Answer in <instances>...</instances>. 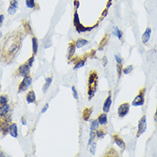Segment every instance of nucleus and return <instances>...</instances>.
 Instances as JSON below:
<instances>
[{"mask_svg": "<svg viewBox=\"0 0 157 157\" xmlns=\"http://www.w3.org/2000/svg\"><path fill=\"white\" fill-rule=\"evenodd\" d=\"M111 104H112V93H111V90H109L108 91V96L105 98L104 102H103V106H102L103 113H106L107 114V113L109 112Z\"/></svg>", "mask_w": 157, "mask_h": 157, "instance_id": "obj_11", "label": "nucleus"}, {"mask_svg": "<svg viewBox=\"0 0 157 157\" xmlns=\"http://www.w3.org/2000/svg\"><path fill=\"white\" fill-rule=\"evenodd\" d=\"M109 39V35L108 34H105L103 36V38L102 39V40L99 42V45H98V51H103L104 47L106 46V45L108 44Z\"/></svg>", "mask_w": 157, "mask_h": 157, "instance_id": "obj_21", "label": "nucleus"}, {"mask_svg": "<svg viewBox=\"0 0 157 157\" xmlns=\"http://www.w3.org/2000/svg\"><path fill=\"white\" fill-rule=\"evenodd\" d=\"M112 1H113V0H108V3H112Z\"/></svg>", "mask_w": 157, "mask_h": 157, "instance_id": "obj_46", "label": "nucleus"}, {"mask_svg": "<svg viewBox=\"0 0 157 157\" xmlns=\"http://www.w3.org/2000/svg\"><path fill=\"white\" fill-rule=\"evenodd\" d=\"M154 120L156 121V123H157V108L156 110V113H155V115H154Z\"/></svg>", "mask_w": 157, "mask_h": 157, "instance_id": "obj_44", "label": "nucleus"}, {"mask_svg": "<svg viewBox=\"0 0 157 157\" xmlns=\"http://www.w3.org/2000/svg\"><path fill=\"white\" fill-rule=\"evenodd\" d=\"M96 132L94 131H90V137H89V140H88V146H90V144L94 142L95 138H96Z\"/></svg>", "mask_w": 157, "mask_h": 157, "instance_id": "obj_29", "label": "nucleus"}, {"mask_svg": "<svg viewBox=\"0 0 157 157\" xmlns=\"http://www.w3.org/2000/svg\"><path fill=\"white\" fill-rule=\"evenodd\" d=\"M147 129V119L145 115H143L139 121H138V132H137V138H139L143 133L145 132Z\"/></svg>", "mask_w": 157, "mask_h": 157, "instance_id": "obj_9", "label": "nucleus"}, {"mask_svg": "<svg viewBox=\"0 0 157 157\" xmlns=\"http://www.w3.org/2000/svg\"><path fill=\"white\" fill-rule=\"evenodd\" d=\"M96 51L95 50H91L89 53H88V57L89 58H95L96 57Z\"/></svg>", "mask_w": 157, "mask_h": 157, "instance_id": "obj_37", "label": "nucleus"}, {"mask_svg": "<svg viewBox=\"0 0 157 157\" xmlns=\"http://www.w3.org/2000/svg\"><path fill=\"white\" fill-rule=\"evenodd\" d=\"M0 157H7V156L4 155V153H3V151H1V150H0Z\"/></svg>", "mask_w": 157, "mask_h": 157, "instance_id": "obj_45", "label": "nucleus"}, {"mask_svg": "<svg viewBox=\"0 0 157 157\" xmlns=\"http://www.w3.org/2000/svg\"><path fill=\"white\" fill-rule=\"evenodd\" d=\"M96 142H93L90 146V153L94 156L96 154Z\"/></svg>", "mask_w": 157, "mask_h": 157, "instance_id": "obj_33", "label": "nucleus"}, {"mask_svg": "<svg viewBox=\"0 0 157 157\" xmlns=\"http://www.w3.org/2000/svg\"><path fill=\"white\" fill-rule=\"evenodd\" d=\"M34 60H35V56H33V55L32 57H30L28 58V60H27V61L26 63H27L28 64V66H29V67L31 68V67H32V66L33 65Z\"/></svg>", "mask_w": 157, "mask_h": 157, "instance_id": "obj_35", "label": "nucleus"}, {"mask_svg": "<svg viewBox=\"0 0 157 157\" xmlns=\"http://www.w3.org/2000/svg\"><path fill=\"white\" fill-rule=\"evenodd\" d=\"M104 157H107V156H104Z\"/></svg>", "mask_w": 157, "mask_h": 157, "instance_id": "obj_48", "label": "nucleus"}, {"mask_svg": "<svg viewBox=\"0 0 157 157\" xmlns=\"http://www.w3.org/2000/svg\"><path fill=\"white\" fill-rule=\"evenodd\" d=\"M26 100H27V102L31 104V103H36V94L34 92L33 90H29L26 95Z\"/></svg>", "mask_w": 157, "mask_h": 157, "instance_id": "obj_13", "label": "nucleus"}, {"mask_svg": "<svg viewBox=\"0 0 157 157\" xmlns=\"http://www.w3.org/2000/svg\"><path fill=\"white\" fill-rule=\"evenodd\" d=\"M116 71H117V77L120 79L121 77V75L123 74V67L122 64H117L116 65Z\"/></svg>", "mask_w": 157, "mask_h": 157, "instance_id": "obj_30", "label": "nucleus"}, {"mask_svg": "<svg viewBox=\"0 0 157 157\" xmlns=\"http://www.w3.org/2000/svg\"><path fill=\"white\" fill-rule=\"evenodd\" d=\"M76 49H77V48H76V46H75V41L70 42V43H69V48H68V55H67V57H68L69 62H70V60L74 57Z\"/></svg>", "mask_w": 157, "mask_h": 157, "instance_id": "obj_12", "label": "nucleus"}, {"mask_svg": "<svg viewBox=\"0 0 157 157\" xmlns=\"http://www.w3.org/2000/svg\"><path fill=\"white\" fill-rule=\"evenodd\" d=\"M30 67L27 63H22L18 67V69L15 71L14 76L15 77H26L30 75Z\"/></svg>", "mask_w": 157, "mask_h": 157, "instance_id": "obj_5", "label": "nucleus"}, {"mask_svg": "<svg viewBox=\"0 0 157 157\" xmlns=\"http://www.w3.org/2000/svg\"><path fill=\"white\" fill-rule=\"evenodd\" d=\"M107 63H108V59H107V57H104L102 58V65L105 67V66L107 65Z\"/></svg>", "mask_w": 157, "mask_h": 157, "instance_id": "obj_41", "label": "nucleus"}, {"mask_svg": "<svg viewBox=\"0 0 157 157\" xmlns=\"http://www.w3.org/2000/svg\"><path fill=\"white\" fill-rule=\"evenodd\" d=\"M92 111H93V108L92 107H86L83 109L82 111V119L84 120V121H88L91 116V114H92Z\"/></svg>", "mask_w": 157, "mask_h": 157, "instance_id": "obj_15", "label": "nucleus"}, {"mask_svg": "<svg viewBox=\"0 0 157 157\" xmlns=\"http://www.w3.org/2000/svg\"><path fill=\"white\" fill-rule=\"evenodd\" d=\"M107 14H108V9H105L104 11H103L102 14V17H103L104 15H107Z\"/></svg>", "mask_w": 157, "mask_h": 157, "instance_id": "obj_43", "label": "nucleus"}, {"mask_svg": "<svg viewBox=\"0 0 157 157\" xmlns=\"http://www.w3.org/2000/svg\"><path fill=\"white\" fill-rule=\"evenodd\" d=\"M95 132H96V137L98 139L103 138L105 137V135L107 134L106 129H105V128H100V127H99Z\"/></svg>", "mask_w": 157, "mask_h": 157, "instance_id": "obj_24", "label": "nucleus"}, {"mask_svg": "<svg viewBox=\"0 0 157 157\" xmlns=\"http://www.w3.org/2000/svg\"><path fill=\"white\" fill-rule=\"evenodd\" d=\"M3 20H4V15H0V27H2V25L3 23Z\"/></svg>", "mask_w": 157, "mask_h": 157, "instance_id": "obj_42", "label": "nucleus"}, {"mask_svg": "<svg viewBox=\"0 0 157 157\" xmlns=\"http://www.w3.org/2000/svg\"><path fill=\"white\" fill-rule=\"evenodd\" d=\"M22 23H23L22 25H23V27H24L25 31H26L27 33H29V34H33V30H32V27H31L29 22H28L27 21H23Z\"/></svg>", "mask_w": 157, "mask_h": 157, "instance_id": "obj_27", "label": "nucleus"}, {"mask_svg": "<svg viewBox=\"0 0 157 157\" xmlns=\"http://www.w3.org/2000/svg\"><path fill=\"white\" fill-rule=\"evenodd\" d=\"M74 4H75V10H77L78 7H79V1L78 0H75L74 2Z\"/></svg>", "mask_w": 157, "mask_h": 157, "instance_id": "obj_40", "label": "nucleus"}, {"mask_svg": "<svg viewBox=\"0 0 157 157\" xmlns=\"http://www.w3.org/2000/svg\"><path fill=\"white\" fill-rule=\"evenodd\" d=\"M10 124H11V118L9 114L0 120V132L3 133V135H6L7 133H9Z\"/></svg>", "mask_w": 157, "mask_h": 157, "instance_id": "obj_7", "label": "nucleus"}, {"mask_svg": "<svg viewBox=\"0 0 157 157\" xmlns=\"http://www.w3.org/2000/svg\"><path fill=\"white\" fill-rule=\"evenodd\" d=\"M0 90H1V84H0Z\"/></svg>", "mask_w": 157, "mask_h": 157, "instance_id": "obj_47", "label": "nucleus"}, {"mask_svg": "<svg viewBox=\"0 0 157 157\" xmlns=\"http://www.w3.org/2000/svg\"><path fill=\"white\" fill-rule=\"evenodd\" d=\"M151 32H152V29L150 27H147L145 32L143 33L142 35V42L143 44H147L150 39V36H151Z\"/></svg>", "mask_w": 157, "mask_h": 157, "instance_id": "obj_17", "label": "nucleus"}, {"mask_svg": "<svg viewBox=\"0 0 157 157\" xmlns=\"http://www.w3.org/2000/svg\"><path fill=\"white\" fill-rule=\"evenodd\" d=\"M112 138H113L114 142L116 144V145H117L118 147H120V148L122 149V150H125V149H126V144H125L124 140H123L119 135L114 134V135L112 136Z\"/></svg>", "mask_w": 157, "mask_h": 157, "instance_id": "obj_14", "label": "nucleus"}, {"mask_svg": "<svg viewBox=\"0 0 157 157\" xmlns=\"http://www.w3.org/2000/svg\"><path fill=\"white\" fill-rule=\"evenodd\" d=\"M145 91H146V89L144 87L139 90L138 94L135 96V98L133 99V101L132 102V106L138 107V106H143L144 104V102H145V100H144Z\"/></svg>", "mask_w": 157, "mask_h": 157, "instance_id": "obj_6", "label": "nucleus"}, {"mask_svg": "<svg viewBox=\"0 0 157 157\" xmlns=\"http://www.w3.org/2000/svg\"><path fill=\"white\" fill-rule=\"evenodd\" d=\"M98 84V74L96 70H91L88 75L87 83V96L88 99L91 100L95 96Z\"/></svg>", "mask_w": 157, "mask_h": 157, "instance_id": "obj_2", "label": "nucleus"}, {"mask_svg": "<svg viewBox=\"0 0 157 157\" xmlns=\"http://www.w3.org/2000/svg\"><path fill=\"white\" fill-rule=\"evenodd\" d=\"M52 81H53V76H50V77H47V78H45V84L42 87V91L43 93H46L47 90H49V88L51 87V84H52Z\"/></svg>", "mask_w": 157, "mask_h": 157, "instance_id": "obj_19", "label": "nucleus"}, {"mask_svg": "<svg viewBox=\"0 0 157 157\" xmlns=\"http://www.w3.org/2000/svg\"><path fill=\"white\" fill-rule=\"evenodd\" d=\"M9 133L14 138H18V127H17V125L15 123H11L10 124Z\"/></svg>", "mask_w": 157, "mask_h": 157, "instance_id": "obj_18", "label": "nucleus"}, {"mask_svg": "<svg viewBox=\"0 0 157 157\" xmlns=\"http://www.w3.org/2000/svg\"><path fill=\"white\" fill-rule=\"evenodd\" d=\"M48 108H49V103H45V106L42 108V109H41V113L42 114H45L47 110H48Z\"/></svg>", "mask_w": 157, "mask_h": 157, "instance_id": "obj_38", "label": "nucleus"}, {"mask_svg": "<svg viewBox=\"0 0 157 157\" xmlns=\"http://www.w3.org/2000/svg\"><path fill=\"white\" fill-rule=\"evenodd\" d=\"M72 94H73V96H74V98L75 99V100H78V90H77V89H76V87L75 86V85H73L72 86Z\"/></svg>", "mask_w": 157, "mask_h": 157, "instance_id": "obj_34", "label": "nucleus"}, {"mask_svg": "<svg viewBox=\"0 0 157 157\" xmlns=\"http://www.w3.org/2000/svg\"><path fill=\"white\" fill-rule=\"evenodd\" d=\"M74 25L75 27L76 31L78 33H85V32H90L91 31L94 27H96V25L93 26V27H84V25H82L79 21V18H78V15L77 10H75V14H74Z\"/></svg>", "mask_w": 157, "mask_h": 157, "instance_id": "obj_3", "label": "nucleus"}, {"mask_svg": "<svg viewBox=\"0 0 157 157\" xmlns=\"http://www.w3.org/2000/svg\"><path fill=\"white\" fill-rule=\"evenodd\" d=\"M21 124H22L23 126H26V125H27V118H26L25 116H22V117H21Z\"/></svg>", "mask_w": 157, "mask_h": 157, "instance_id": "obj_39", "label": "nucleus"}, {"mask_svg": "<svg viewBox=\"0 0 157 157\" xmlns=\"http://www.w3.org/2000/svg\"><path fill=\"white\" fill-rule=\"evenodd\" d=\"M32 82H33V78L30 75L23 77L22 80L21 81V83L19 84V86H18V90H17L18 93H21V92L27 90L28 88L30 87V85L32 84Z\"/></svg>", "mask_w": 157, "mask_h": 157, "instance_id": "obj_8", "label": "nucleus"}, {"mask_svg": "<svg viewBox=\"0 0 157 157\" xmlns=\"http://www.w3.org/2000/svg\"><path fill=\"white\" fill-rule=\"evenodd\" d=\"M9 111H10V105L9 103L6 105L0 106V120L4 118L5 116H7L9 114Z\"/></svg>", "mask_w": 157, "mask_h": 157, "instance_id": "obj_16", "label": "nucleus"}, {"mask_svg": "<svg viewBox=\"0 0 157 157\" xmlns=\"http://www.w3.org/2000/svg\"><path fill=\"white\" fill-rule=\"evenodd\" d=\"M26 5L29 9H34L36 6L35 0H26Z\"/></svg>", "mask_w": 157, "mask_h": 157, "instance_id": "obj_31", "label": "nucleus"}, {"mask_svg": "<svg viewBox=\"0 0 157 157\" xmlns=\"http://www.w3.org/2000/svg\"><path fill=\"white\" fill-rule=\"evenodd\" d=\"M113 34H114V36H116L120 40H122L123 33H122V31H121L118 27H114V30L113 31Z\"/></svg>", "mask_w": 157, "mask_h": 157, "instance_id": "obj_25", "label": "nucleus"}, {"mask_svg": "<svg viewBox=\"0 0 157 157\" xmlns=\"http://www.w3.org/2000/svg\"><path fill=\"white\" fill-rule=\"evenodd\" d=\"M114 58H115V61H116L117 64H122L123 63V59H122V57L119 54H116L114 56Z\"/></svg>", "mask_w": 157, "mask_h": 157, "instance_id": "obj_36", "label": "nucleus"}, {"mask_svg": "<svg viewBox=\"0 0 157 157\" xmlns=\"http://www.w3.org/2000/svg\"><path fill=\"white\" fill-rule=\"evenodd\" d=\"M32 48H33V56L37 55L39 50V41L36 37L32 38Z\"/></svg>", "mask_w": 157, "mask_h": 157, "instance_id": "obj_22", "label": "nucleus"}, {"mask_svg": "<svg viewBox=\"0 0 157 157\" xmlns=\"http://www.w3.org/2000/svg\"><path fill=\"white\" fill-rule=\"evenodd\" d=\"M9 102V96L6 94H2L0 96V106L6 105Z\"/></svg>", "mask_w": 157, "mask_h": 157, "instance_id": "obj_28", "label": "nucleus"}, {"mask_svg": "<svg viewBox=\"0 0 157 157\" xmlns=\"http://www.w3.org/2000/svg\"><path fill=\"white\" fill-rule=\"evenodd\" d=\"M22 40L21 33L11 34L4 39L0 50V61L3 63H9L17 54Z\"/></svg>", "mask_w": 157, "mask_h": 157, "instance_id": "obj_1", "label": "nucleus"}, {"mask_svg": "<svg viewBox=\"0 0 157 157\" xmlns=\"http://www.w3.org/2000/svg\"><path fill=\"white\" fill-rule=\"evenodd\" d=\"M75 43L76 48H77V49H80V48L85 46L86 45H88V44H89V41H88L87 39H85L79 38V39H76V40L75 41Z\"/></svg>", "mask_w": 157, "mask_h": 157, "instance_id": "obj_23", "label": "nucleus"}, {"mask_svg": "<svg viewBox=\"0 0 157 157\" xmlns=\"http://www.w3.org/2000/svg\"><path fill=\"white\" fill-rule=\"evenodd\" d=\"M99 126H100V125H99V123H98V121H97V120H96V119L92 120H91V122H90V131H94V132H96V131L100 127Z\"/></svg>", "mask_w": 157, "mask_h": 157, "instance_id": "obj_26", "label": "nucleus"}, {"mask_svg": "<svg viewBox=\"0 0 157 157\" xmlns=\"http://www.w3.org/2000/svg\"><path fill=\"white\" fill-rule=\"evenodd\" d=\"M130 111V103L129 102H123L121 104H120V106L118 107V115L120 118H124L126 115L128 114Z\"/></svg>", "mask_w": 157, "mask_h": 157, "instance_id": "obj_10", "label": "nucleus"}, {"mask_svg": "<svg viewBox=\"0 0 157 157\" xmlns=\"http://www.w3.org/2000/svg\"><path fill=\"white\" fill-rule=\"evenodd\" d=\"M96 120L100 126H106L108 124V115L106 113H102L98 114Z\"/></svg>", "mask_w": 157, "mask_h": 157, "instance_id": "obj_20", "label": "nucleus"}, {"mask_svg": "<svg viewBox=\"0 0 157 157\" xmlns=\"http://www.w3.org/2000/svg\"><path fill=\"white\" fill-rule=\"evenodd\" d=\"M133 70V65H128L125 69H123V74L124 75H129L132 71Z\"/></svg>", "mask_w": 157, "mask_h": 157, "instance_id": "obj_32", "label": "nucleus"}, {"mask_svg": "<svg viewBox=\"0 0 157 157\" xmlns=\"http://www.w3.org/2000/svg\"><path fill=\"white\" fill-rule=\"evenodd\" d=\"M88 58H89V57H88V53H87V54H84L81 57H74L70 60L69 63H74V69L77 70L78 69H81L82 67L84 66Z\"/></svg>", "mask_w": 157, "mask_h": 157, "instance_id": "obj_4", "label": "nucleus"}]
</instances>
